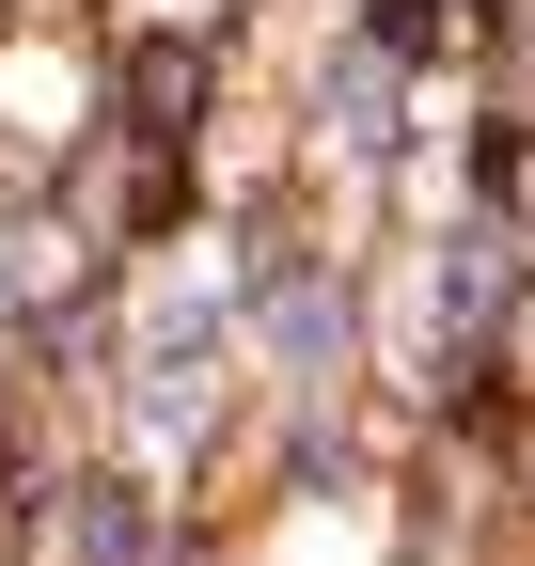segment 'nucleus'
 <instances>
[]
</instances>
